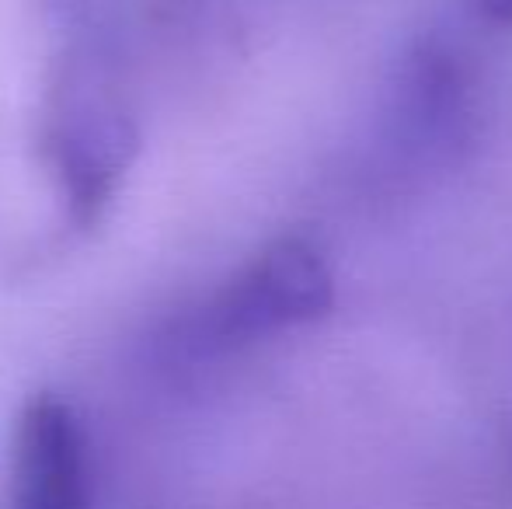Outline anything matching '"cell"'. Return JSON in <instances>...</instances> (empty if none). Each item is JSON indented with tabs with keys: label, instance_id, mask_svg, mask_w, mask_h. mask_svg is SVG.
<instances>
[{
	"label": "cell",
	"instance_id": "6da1fadb",
	"mask_svg": "<svg viewBox=\"0 0 512 509\" xmlns=\"http://www.w3.org/2000/svg\"><path fill=\"white\" fill-rule=\"evenodd\" d=\"M46 7L60 28V56L42 116V150L67 220L88 227L133 164L136 126L115 88L98 0H46Z\"/></svg>",
	"mask_w": 512,
	"mask_h": 509
},
{
	"label": "cell",
	"instance_id": "7a4b0ae2",
	"mask_svg": "<svg viewBox=\"0 0 512 509\" xmlns=\"http://www.w3.org/2000/svg\"><path fill=\"white\" fill-rule=\"evenodd\" d=\"M331 307L335 276L328 255L307 234H283L251 255L192 314L185 339L199 353H220L314 325Z\"/></svg>",
	"mask_w": 512,
	"mask_h": 509
},
{
	"label": "cell",
	"instance_id": "3957f363",
	"mask_svg": "<svg viewBox=\"0 0 512 509\" xmlns=\"http://www.w3.org/2000/svg\"><path fill=\"white\" fill-rule=\"evenodd\" d=\"M7 509H95V457L81 412L42 391L21 405L7 450Z\"/></svg>",
	"mask_w": 512,
	"mask_h": 509
},
{
	"label": "cell",
	"instance_id": "277c9868",
	"mask_svg": "<svg viewBox=\"0 0 512 509\" xmlns=\"http://www.w3.org/2000/svg\"><path fill=\"white\" fill-rule=\"evenodd\" d=\"M481 11L499 25H512V0H481Z\"/></svg>",
	"mask_w": 512,
	"mask_h": 509
}]
</instances>
